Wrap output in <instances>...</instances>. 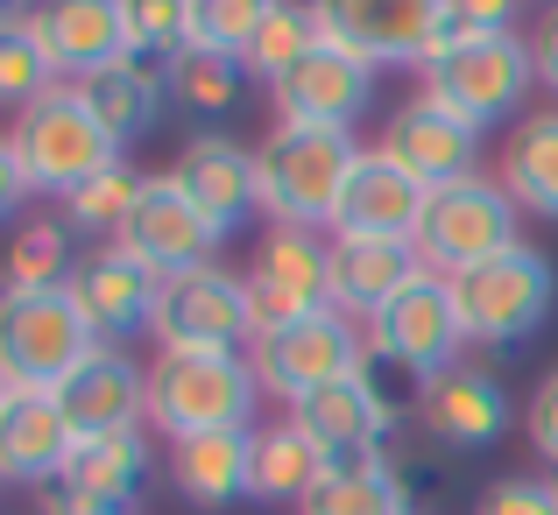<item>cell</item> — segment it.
<instances>
[{
    "label": "cell",
    "instance_id": "obj_1",
    "mask_svg": "<svg viewBox=\"0 0 558 515\" xmlns=\"http://www.w3.org/2000/svg\"><path fill=\"white\" fill-rule=\"evenodd\" d=\"M361 142L354 127H298V121H276V135L255 149V176H262V212L276 226H332L347 184L361 170Z\"/></svg>",
    "mask_w": 558,
    "mask_h": 515
},
{
    "label": "cell",
    "instance_id": "obj_2",
    "mask_svg": "<svg viewBox=\"0 0 558 515\" xmlns=\"http://www.w3.org/2000/svg\"><path fill=\"white\" fill-rule=\"evenodd\" d=\"M262 381L247 353H198V346H163L149 360V424L178 445L205 431H255Z\"/></svg>",
    "mask_w": 558,
    "mask_h": 515
},
{
    "label": "cell",
    "instance_id": "obj_3",
    "mask_svg": "<svg viewBox=\"0 0 558 515\" xmlns=\"http://www.w3.org/2000/svg\"><path fill=\"white\" fill-rule=\"evenodd\" d=\"M424 99L446 107L452 121L466 127H502V121H523V99L537 85V64H531V36L502 28V36H446L432 57H424Z\"/></svg>",
    "mask_w": 558,
    "mask_h": 515
},
{
    "label": "cell",
    "instance_id": "obj_4",
    "mask_svg": "<svg viewBox=\"0 0 558 515\" xmlns=\"http://www.w3.org/2000/svg\"><path fill=\"white\" fill-rule=\"evenodd\" d=\"M517 219H523V205L502 191V176L474 170V176H460V184L424 191L410 247H417V261L432 275H460V269H474V261H495V255H509V247H523Z\"/></svg>",
    "mask_w": 558,
    "mask_h": 515
},
{
    "label": "cell",
    "instance_id": "obj_5",
    "mask_svg": "<svg viewBox=\"0 0 558 515\" xmlns=\"http://www.w3.org/2000/svg\"><path fill=\"white\" fill-rule=\"evenodd\" d=\"M8 142H14V156H22L28 191H43V198H71L85 176L121 163V142L93 121L78 85H57V93H43L28 113H14Z\"/></svg>",
    "mask_w": 558,
    "mask_h": 515
},
{
    "label": "cell",
    "instance_id": "obj_6",
    "mask_svg": "<svg viewBox=\"0 0 558 515\" xmlns=\"http://www.w3.org/2000/svg\"><path fill=\"white\" fill-rule=\"evenodd\" d=\"M452 283V311H460V332L481 346H517L531 340L558 304V275L537 247H509L495 261H474V269L446 275Z\"/></svg>",
    "mask_w": 558,
    "mask_h": 515
},
{
    "label": "cell",
    "instance_id": "obj_7",
    "mask_svg": "<svg viewBox=\"0 0 558 515\" xmlns=\"http://www.w3.org/2000/svg\"><path fill=\"white\" fill-rule=\"evenodd\" d=\"M361 360H368V332L340 304H326L312 318H290V326H269L247 346V367H255L262 395H283V403L326 389V381H347Z\"/></svg>",
    "mask_w": 558,
    "mask_h": 515
},
{
    "label": "cell",
    "instance_id": "obj_8",
    "mask_svg": "<svg viewBox=\"0 0 558 515\" xmlns=\"http://www.w3.org/2000/svg\"><path fill=\"white\" fill-rule=\"evenodd\" d=\"M99 332L71 304V290H36V297H0V381L8 389H57Z\"/></svg>",
    "mask_w": 558,
    "mask_h": 515
},
{
    "label": "cell",
    "instance_id": "obj_9",
    "mask_svg": "<svg viewBox=\"0 0 558 515\" xmlns=\"http://www.w3.org/2000/svg\"><path fill=\"white\" fill-rule=\"evenodd\" d=\"M318 36L361 64H417L452 36L446 0H312Z\"/></svg>",
    "mask_w": 558,
    "mask_h": 515
},
{
    "label": "cell",
    "instance_id": "obj_10",
    "mask_svg": "<svg viewBox=\"0 0 558 515\" xmlns=\"http://www.w3.org/2000/svg\"><path fill=\"white\" fill-rule=\"evenodd\" d=\"M460 346H466V332H460V311H452V283L432 269L368 318V353L410 381H438L446 367H460Z\"/></svg>",
    "mask_w": 558,
    "mask_h": 515
},
{
    "label": "cell",
    "instance_id": "obj_11",
    "mask_svg": "<svg viewBox=\"0 0 558 515\" xmlns=\"http://www.w3.org/2000/svg\"><path fill=\"white\" fill-rule=\"evenodd\" d=\"M156 340L163 346H198V353H241L255 346V304H247V275L233 269H184L156 297Z\"/></svg>",
    "mask_w": 558,
    "mask_h": 515
},
{
    "label": "cell",
    "instance_id": "obj_12",
    "mask_svg": "<svg viewBox=\"0 0 558 515\" xmlns=\"http://www.w3.org/2000/svg\"><path fill=\"white\" fill-rule=\"evenodd\" d=\"M219 241H227V233H219L213 219L184 198L178 176H149L142 198H135V212H128L121 233H113V247L135 255L142 269H156L163 283H170V275H184V269H213Z\"/></svg>",
    "mask_w": 558,
    "mask_h": 515
},
{
    "label": "cell",
    "instance_id": "obj_13",
    "mask_svg": "<svg viewBox=\"0 0 558 515\" xmlns=\"http://www.w3.org/2000/svg\"><path fill=\"white\" fill-rule=\"evenodd\" d=\"M247 304H255V332L326 311L332 304V241H318L304 226H269V241L255 247V269H247Z\"/></svg>",
    "mask_w": 558,
    "mask_h": 515
},
{
    "label": "cell",
    "instance_id": "obj_14",
    "mask_svg": "<svg viewBox=\"0 0 558 515\" xmlns=\"http://www.w3.org/2000/svg\"><path fill=\"white\" fill-rule=\"evenodd\" d=\"M71 304L85 311V326L99 332V346H128L135 332L156 326V297H163V275L142 269L135 255H121V247H93V255H78V269H71Z\"/></svg>",
    "mask_w": 558,
    "mask_h": 515
},
{
    "label": "cell",
    "instance_id": "obj_15",
    "mask_svg": "<svg viewBox=\"0 0 558 515\" xmlns=\"http://www.w3.org/2000/svg\"><path fill=\"white\" fill-rule=\"evenodd\" d=\"M28 28H36L57 85H85L93 71L135 57V28H128L121 0H43V8L28 14Z\"/></svg>",
    "mask_w": 558,
    "mask_h": 515
},
{
    "label": "cell",
    "instance_id": "obj_16",
    "mask_svg": "<svg viewBox=\"0 0 558 515\" xmlns=\"http://www.w3.org/2000/svg\"><path fill=\"white\" fill-rule=\"evenodd\" d=\"M50 395H57V409L71 417L78 438L135 431V424L149 417V367H142L128 346H93Z\"/></svg>",
    "mask_w": 558,
    "mask_h": 515
},
{
    "label": "cell",
    "instance_id": "obj_17",
    "mask_svg": "<svg viewBox=\"0 0 558 515\" xmlns=\"http://www.w3.org/2000/svg\"><path fill=\"white\" fill-rule=\"evenodd\" d=\"M375 156H389L396 170L410 176V184L438 191V184H460V176H474V156H481V127L452 121L446 107H432V99H403V107L381 121V142Z\"/></svg>",
    "mask_w": 558,
    "mask_h": 515
},
{
    "label": "cell",
    "instance_id": "obj_18",
    "mask_svg": "<svg viewBox=\"0 0 558 515\" xmlns=\"http://www.w3.org/2000/svg\"><path fill=\"white\" fill-rule=\"evenodd\" d=\"M269 99H276V121H298V127H354L361 113H368V99H375V64H361V57L318 42L304 64H290L283 78L269 85Z\"/></svg>",
    "mask_w": 558,
    "mask_h": 515
},
{
    "label": "cell",
    "instance_id": "obj_19",
    "mask_svg": "<svg viewBox=\"0 0 558 515\" xmlns=\"http://www.w3.org/2000/svg\"><path fill=\"white\" fill-rule=\"evenodd\" d=\"M184 184V198L198 205L205 219H213L219 233H241L247 219L262 212V176H255V149H241V142L227 135V127H205V135H191L178 149V170H170Z\"/></svg>",
    "mask_w": 558,
    "mask_h": 515
},
{
    "label": "cell",
    "instance_id": "obj_20",
    "mask_svg": "<svg viewBox=\"0 0 558 515\" xmlns=\"http://www.w3.org/2000/svg\"><path fill=\"white\" fill-rule=\"evenodd\" d=\"M417 424L438 438L446 452H488L509 431V395L488 367H446L438 381L417 389Z\"/></svg>",
    "mask_w": 558,
    "mask_h": 515
},
{
    "label": "cell",
    "instance_id": "obj_21",
    "mask_svg": "<svg viewBox=\"0 0 558 515\" xmlns=\"http://www.w3.org/2000/svg\"><path fill=\"white\" fill-rule=\"evenodd\" d=\"M71 452H78V431L57 409V395L50 389H14L8 409H0V480L50 488V480H64Z\"/></svg>",
    "mask_w": 558,
    "mask_h": 515
},
{
    "label": "cell",
    "instance_id": "obj_22",
    "mask_svg": "<svg viewBox=\"0 0 558 515\" xmlns=\"http://www.w3.org/2000/svg\"><path fill=\"white\" fill-rule=\"evenodd\" d=\"M78 99L93 107V121L128 149V142H142L170 113V57H149V50L121 57V64L93 71V78L78 85Z\"/></svg>",
    "mask_w": 558,
    "mask_h": 515
},
{
    "label": "cell",
    "instance_id": "obj_23",
    "mask_svg": "<svg viewBox=\"0 0 558 515\" xmlns=\"http://www.w3.org/2000/svg\"><path fill=\"white\" fill-rule=\"evenodd\" d=\"M424 275L410 241H368V233H332V304L347 318H375Z\"/></svg>",
    "mask_w": 558,
    "mask_h": 515
},
{
    "label": "cell",
    "instance_id": "obj_24",
    "mask_svg": "<svg viewBox=\"0 0 558 515\" xmlns=\"http://www.w3.org/2000/svg\"><path fill=\"white\" fill-rule=\"evenodd\" d=\"M424 212V184H410L389 156H361L354 184H347L340 212H332V233H368V241H410Z\"/></svg>",
    "mask_w": 558,
    "mask_h": 515
},
{
    "label": "cell",
    "instance_id": "obj_25",
    "mask_svg": "<svg viewBox=\"0 0 558 515\" xmlns=\"http://www.w3.org/2000/svg\"><path fill=\"white\" fill-rule=\"evenodd\" d=\"M149 438L135 431H107V438H78V452H71L64 466V488L85 494V502H99L107 515H128L135 508V494L149 488Z\"/></svg>",
    "mask_w": 558,
    "mask_h": 515
},
{
    "label": "cell",
    "instance_id": "obj_26",
    "mask_svg": "<svg viewBox=\"0 0 558 515\" xmlns=\"http://www.w3.org/2000/svg\"><path fill=\"white\" fill-rule=\"evenodd\" d=\"M247 459H255V431H205L170 445V488L191 508H227L247 494Z\"/></svg>",
    "mask_w": 558,
    "mask_h": 515
},
{
    "label": "cell",
    "instance_id": "obj_27",
    "mask_svg": "<svg viewBox=\"0 0 558 515\" xmlns=\"http://www.w3.org/2000/svg\"><path fill=\"white\" fill-rule=\"evenodd\" d=\"M298 515H410V488L389 452H361V459H332Z\"/></svg>",
    "mask_w": 558,
    "mask_h": 515
},
{
    "label": "cell",
    "instance_id": "obj_28",
    "mask_svg": "<svg viewBox=\"0 0 558 515\" xmlns=\"http://www.w3.org/2000/svg\"><path fill=\"white\" fill-rule=\"evenodd\" d=\"M502 191L537 219H558V107L523 113L502 142Z\"/></svg>",
    "mask_w": 558,
    "mask_h": 515
},
{
    "label": "cell",
    "instance_id": "obj_29",
    "mask_svg": "<svg viewBox=\"0 0 558 515\" xmlns=\"http://www.w3.org/2000/svg\"><path fill=\"white\" fill-rule=\"evenodd\" d=\"M326 452L298 431V424H269L255 431V459H247V502H304V494L326 480Z\"/></svg>",
    "mask_w": 558,
    "mask_h": 515
},
{
    "label": "cell",
    "instance_id": "obj_30",
    "mask_svg": "<svg viewBox=\"0 0 558 515\" xmlns=\"http://www.w3.org/2000/svg\"><path fill=\"white\" fill-rule=\"evenodd\" d=\"M247 99V64L241 57H219V50H178L170 57V107L191 113L205 127H219L227 113H241Z\"/></svg>",
    "mask_w": 558,
    "mask_h": 515
},
{
    "label": "cell",
    "instance_id": "obj_31",
    "mask_svg": "<svg viewBox=\"0 0 558 515\" xmlns=\"http://www.w3.org/2000/svg\"><path fill=\"white\" fill-rule=\"evenodd\" d=\"M71 226L57 219H28L8 241V261H0V297H36V290H64L71 283Z\"/></svg>",
    "mask_w": 558,
    "mask_h": 515
},
{
    "label": "cell",
    "instance_id": "obj_32",
    "mask_svg": "<svg viewBox=\"0 0 558 515\" xmlns=\"http://www.w3.org/2000/svg\"><path fill=\"white\" fill-rule=\"evenodd\" d=\"M318 42H326V36H318V14H312V0H276V14L262 22V36L247 42V57H241V64H247V78L276 85L290 64H304V57H312Z\"/></svg>",
    "mask_w": 558,
    "mask_h": 515
},
{
    "label": "cell",
    "instance_id": "obj_33",
    "mask_svg": "<svg viewBox=\"0 0 558 515\" xmlns=\"http://www.w3.org/2000/svg\"><path fill=\"white\" fill-rule=\"evenodd\" d=\"M269 14H276V0H191L184 8V50L247 57V42L262 36Z\"/></svg>",
    "mask_w": 558,
    "mask_h": 515
},
{
    "label": "cell",
    "instance_id": "obj_34",
    "mask_svg": "<svg viewBox=\"0 0 558 515\" xmlns=\"http://www.w3.org/2000/svg\"><path fill=\"white\" fill-rule=\"evenodd\" d=\"M142 184H149V176L128 170V156L107 163L99 176H85L71 198H57V205H64V226L71 233H121V219L135 212V198H142Z\"/></svg>",
    "mask_w": 558,
    "mask_h": 515
},
{
    "label": "cell",
    "instance_id": "obj_35",
    "mask_svg": "<svg viewBox=\"0 0 558 515\" xmlns=\"http://www.w3.org/2000/svg\"><path fill=\"white\" fill-rule=\"evenodd\" d=\"M43 93H57V71L36 28H0V113H28Z\"/></svg>",
    "mask_w": 558,
    "mask_h": 515
},
{
    "label": "cell",
    "instance_id": "obj_36",
    "mask_svg": "<svg viewBox=\"0 0 558 515\" xmlns=\"http://www.w3.org/2000/svg\"><path fill=\"white\" fill-rule=\"evenodd\" d=\"M128 28H135V50L149 57H178L184 50V8L191 0H121Z\"/></svg>",
    "mask_w": 558,
    "mask_h": 515
},
{
    "label": "cell",
    "instance_id": "obj_37",
    "mask_svg": "<svg viewBox=\"0 0 558 515\" xmlns=\"http://www.w3.org/2000/svg\"><path fill=\"white\" fill-rule=\"evenodd\" d=\"M474 515H558V488L551 480H531V474H509L481 494Z\"/></svg>",
    "mask_w": 558,
    "mask_h": 515
},
{
    "label": "cell",
    "instance_id": "obj_38",
    "mask_svg": "<svg viewBox=\"0 0 558 515\" xmlns=\"http://www.w3.org/2000/svg\"><path fill=\"white\" fill-rule=\"evenodd\" d=\"M517 8L523 0H446V22L452 36H502L517 28Z\"/></svg>",
    "mask_w": 558,
    "mask_h": 515
},
{
    "label": "cell",
    "instance_id": "obj_39",
    "mask_svg": "<svg viewBox=\"0 0 558 515\" xmlns=\"http://www.w3.org/2000/svg\"><path fill=\"white\" fill-rule=\"evenodd\" d=\"M523 431H531V445L558 466V367L531 389V403H523Z\"/></svg>",
    "mask_w": 558,
    "mask_h": 515
},
{
    "label": "cell",
    "instance_id": "obj_40",
    "mask_svg": "<svg viewBox=\"0 0 558 515\" xmlns=\"http://www.w3.org/2000/svg\"><path fill=\"white\" fill-rule=\"evenodd\" d=\"M531 64H537V85L558 99V0L545 8V22H537V36H531Z\"/></svg>",
    "mask_w": 558,
    "mask_h": 515
},
{
    "label": "cell",
    "instance_id": "obj_41",
    "mask_svg": "<svg viewBox=\"0 0 558 515\" xmlns=\"http://www.w3.org/2000/svg\"><path fill=\"white\" fill-rule=\"evenodd\" d=\"M28 205V176H22V156H14V142L0 135V219H14Z\"/></svg>",
    "mask_w": 558,
    "mask_h": 515
},
{
    "label": "cell",
    "instance_id": "obj_42",
    "mask_svg": "<svg viewBox=\"0 0 558 515\" xmlns=\"http://www.w3.org/2000/svg\"><path fill=\"white\" fill-rule=\"evenodd\" d=\"M36 8H43V0H0V28H28Z\"/></svg>",
    "mask_w": 558,
    "mask_h": 515
},
{
    "label": "cell",
    "instance_id": "obj_43",
    "mask_svg": "<svg viewBox=\"0 0 558 515\" xmlns=\"http://www.w3.org/2000/svg\"><path fill=\"white\" fill-rule=\"evenodd\" d=\"M8 395H14V389H8V381H0V409H8Z\"/></svg>",
    "mask_w": 558,
    "mask_h": 515
},
{
    "label": "cell",
    "instance_id": "obj_44",
    "mask_svg": "<svg viewBox=\"0 0 558 515\" xmlns=\"http://www.w3.org/2000/svg\"><path fill=\"white\" fill-rule=\"evenodd\" d=\"M551 488H558V480H551Z\"/></svg>",
    "mask_w": 558,
    "mask_h": 515
}]
</instances>
